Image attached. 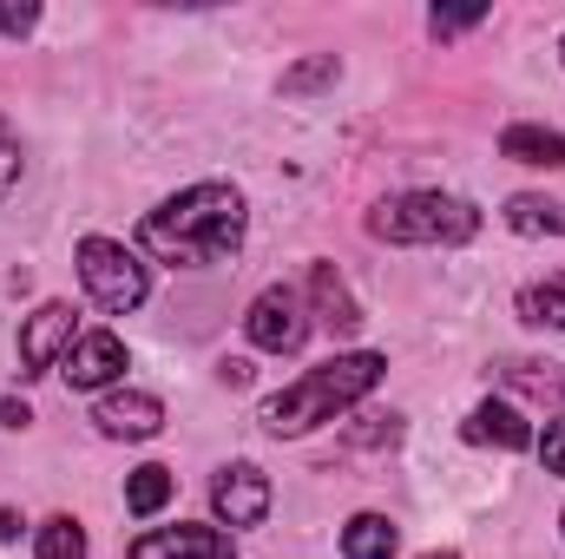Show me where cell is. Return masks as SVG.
Instances as JSON below:
<instances>
[{"label":"cell","instance_id":"7a4b0ae2","mask_svg":"<svg viewBox=\"0 0 565 559\" xmlns=\"http://www.w3.org/2000/svg\"><path fill=\"white\" fill-rule=\"evenodd\" d=\"M382 356L375 349H349V356H329L322 369H309V376H296L289 389H277L270 402H264V428L270 434H309V428H322V421H335L342 409H355L375 382H382Z\"/></svg>","mask_w":565,"mask_h":559},{"label":"cell","instance_id":"7c38bea8","mask_svg":"<svg viewBox=\"0 0 565 559\" xmlns=\"http://www.w3.org/2000/svg\"><path fill=\"white\" fill-rule=\"evenodd\" d=\"M467 441H473V447H507V454H520V447H533V428H526V415H520L513 402H480V409L467 415Z\"/></svg>","mask_w":565,"mask_h":559},{"label":"cell","instance_id":"d4e9b609","mask_svg":"<svg viewBox=\"0 0 565 559\" xmlns=\"http://www.w3.org/2000/svg\"><path fill=\"white\" fill-rule=\"evenodd\" d=\"M26 402H13V395H7V402H0V428H26Z\"/></svg>","mask_w":565,"mask_h":559},{"label":"cell","instance_id":"8fae6325","mask_svg":"<svg viewBox=\"0 0 565 559\" xmlns=\"http://www.w3.org/2000/svg\"><path fill=\"white\" fill-rule=\"evenodd\" d=\"M302 296L316 303V316H322L335 336H355V329H362V303L349 296V283L335 277V264H316L309 283H302Z\"/></svg>","mask_w":565,"mask_h":559},{"label":"cell","instance_id":"44dd1931","mask_svg":"<svg viewBox=\"0 0 565 559\" xmlns=\"http://www.w3.org/2000/svg\"><path fill=\"white\" fill-rule=\"evenodd\" d=\"M487 20V7H434L427 13V33L434 40H454V33H467V27H480Z\"/></svg>","mask_w":565,"mask_h":559},{"label":"cell","instance_id":"cb8c5ba5","mask_svg":"<svg viewBox=\"0 0 565 559\" xmlns=\"http://www.w3.org/2000/svg\"><path fill=\"white\" fill-rule=\"evenodd\" d=\"M40 7H0V33H33Z\"/></svg>","mask_w":565,"mask_h":559},{"label":"cell","instance_id":"2e32d148","mask_svg":"<svg viewBox=\"0 0 565 559\" xmlns=\"http://www.w3.org/2000/svg\"><path fill=\"white\" fill-rule=\"evenodd\" d=\"M520 316L533 323V329H565V271L546 283H526L520 289Z\"/></svg>","mask_w":565,"mask_h":559},{"label":"cell","instance_id":"8992f818","mask_svg":"<svg viewBox=\"0 0 565 559\" xmlns=\"http://www.w3.org/2000/svg\"><path fill=\"white\" fill-rule=\"evenodd\" d=\"M73 342H79V329H73V303H40V309L26 316V329H20V376H46V369H60Z\"/></svg>","mask_w":565,"mask_h":559},{"label":"cell","instance_id":"7402d4cb","mask_svg":"<svg viewBox=\"0 0 565 559\" xmlns=\"http://www.w3.org/2000/svg\"><path fill=\"white\" fill-rule=\"evenodd\" d=\"M540 461H546V474H559V481H565V415L540 434Z\"/></svg>","mask_w":565,"mask_h":559},{"label":"cell","instance_id":"30bf717a","mask_svg":"<svg viewBox=\"0 0 565 559\" xmlns=\"http://www.w3.org/2000/svg\"><path fill=\"white\" fill-rule=\"evenodd\" d=\"M132 559H237V547L217 527H158L132 540Z\"/></svg>","mask_w":565,"mask_h":559},{"label":"cell","instance_id":"d6986e66","mask_svg":"<svg viewBox=\"0 0 565 559\" xmlns=\"http://www.w3.org/2000/svg\"><path fill=\"white\" fill-rule=\"evenodd\" d=\"M335 73H342V60H335V53H316V60H302V66H289V73H282V93L296 99V93L335 86Z\"/></svg>","mask_w":565,"mask_h":559},{"label":"cell","instance_id":"5b68a950","mask_svg":"<svg viewBox=\"0 0 565 559\" xmlns=\"http://www.w3.org/2000/svg\"><path fill=\"white\" fill-rule=\"evenodd\" d=\"M244 329H250L257 349H270V356H296V349L309 342V296L289 289V283H270V289L250 303Z\"/></svg>","mask_w":565,"mask_h":559},{"label":"cell","instance_id":"4316f807","mask_svg":"<svg viewBox=\"0 0 565 559\" xmlns=\"http://www.w3.org/2000/svg\"><path fill=\"white\" fill-rule=\"evenodd\" d=\"M559 53H565V40H559Z\"/></svg>","mask_w":565,"mask_h":559},{"label":"cell","instance_id":"83f0119b","mask_svg":"<svg viewBox=\"0 0 565 559\" xmlns=\"http://www.w3.org/2000/svg\"><path fill=\"white\" fill-rule=\"evenodd\" d=\"M559 527H565V520H559Z\"/></svg>","mask_w":565,"mask_h":559},{"label":"cell","instance_id":"9a60e30c","mask_svg":"<svg viewBox=\"0 0 565 559\" xmlns=\"http://www.w3.org/2000/svg\"><path fill=\"white\" fill-rule=\"evenodd\" d=\"M507 224H513L520 238H565V211L553 198H540V191L507 198Z\"/></svg>","mask_w":565,"mask_h":559},{"label":"cell","instance_id":"ffe728a7","mask_svg":"<svg viewBox=\"0 0 565 559\" xmlns=\"http://www.w3.org/2000/svg\"><path fill=\"white\" fill-rule=\"evenodd\" d=\"M507 382H513V389H526V395H565V376L553 369V362H546V369H540V362H513V369H507Z\"/></svg>","mask_w":565,"mask_h":559},{"label":"cell","instance_id":"5bb4252c","mask_svg":"<svg viewBox=\"0 0 565 559\" xmlns=\"http://www.w3.org/2000/svg\"><path fill=\"white\" fill-rule=\"evenodd\" d=\"M500 151L520 158V165H559L565 171V133H546V126H507Z\"/></svg>","mask_w":565,"mask_h":559},{"label":"cell","instance_id":"ba28073f","mask_svg":"<svg viewBox=\"0 0 565 559\" xmlns=\"http://www.w3.org/2000/svg\"><path fill=\"white\" fill-rule=\"evenodd\" d=\"M60 376H66L73 389H106V382H119V376H126V342H119L113 329H86V336L66 349Z\"/></svg>","mask_w":565,"mask_h":559},{"label":"cell","instance_id":"277c9868","mask_svg":"<svg viewBox=\"0 0 565 559\" xmlns=\"http://www.w3.org/2000/svg\"><path fill=\"white\" fill-rule=\"evenodd\" d=\"M79 283H86V296H93L99 309H113V316L139 309L145 289H151L145 264L126 244H113V238H86V244H79Z\"/></svg>","mask_w":565,"mask_h":559},{"label":"cell","instance_id":"e0dca14e","mask_svg":"<svg viewBox=\"0 0 565 559\" xmlns=\"http://www.w3.org/2000/svg\"><path fill=\"white\" fill-rule=\"evenodd\" d=\"M164 500H171V467H139L132 481H126V507L151 520V514H164Z\"/></svg>","mask_w":565,"mask_h":559},{"label":"cell","instance_id":"6da1fadb","mask_svg":"<svg viewBox=\"0 0 565 559\" xmlns=\"http://www.w3.org/2000/svg\"><path fill=\"white\" fill-rule=\"evenodd\" d=\"M244 191L237 184H191L178 198H164L158 211H145L139 244L158 264H178V271H204V264H224L237 244H244Z\"/></svg>","mask_w":565,"mask_h":559},{"label":"cell","instance_id":"52a82bcc","mask_svg":"<svg viewBox=\"0 0 565 559\" xmlns=\"http://www.w3.org/2000/svg\"><path fill=\"white\" fill-rule=\"evenodd\" d=\"M211 507H217L224 527H264V514H270V481H264V467H250V461L217 467Z\"/></svg>","mask_w":565,"mask_h":559},{"label":"cell","instance_id":"484cf974","mask_svg":"<svg viewBox=\"0 0 565 559\" xmlns=\"http://www.w3.org/2000/svg\"><path fill=\"white\" fill-rule=\"evenodd\" d=\"M427 559H460V553H427Z\"/></svg>","mask_w":565,"mask_h":559},{"label":"cell","instance_id":"9c48e42d","mask_svg":"<svg viewBox=\"0 0 565 559\" xmlns=\"http://www.w3.org/2000/svg\"><path fill=\"white\" fill-rule=\"evenodd\" d=\"M99 434H113V441H151L158 428H164V402L158 395H145V389H113V395H99Z\"/></svg>","mask_w":565,"mask_h":559},{"label":"cell","instance_id":"ac0fdd59","mask_svg":"<svg viewBox=\"0 0 565 559\" xmlns=\"http://www.w3.org/2000/svg\"><path fill=\"white\" fill-rule=\"evenodd\" d=\"M40 559H86V527L73 514H53L40 527Z\"/></svg>","mask_w":565,"mask_h":559},{"label":"cell","instance_id":"603a6c76","mask_svg":"<svg viewBox=\"0 0 565 559\" xmlns=\"http://www.w3.org/2000/svg\"><path fill=\"white\" fill-rule=\"evenodd\" d=\"M13 184H20V145H13V133L0 126V198H7Z\"/></svg>","mask_w":565,"mask_h":559},{"label":"cell","instance_id":"4fadbf2b","mask_svg":"<svg viewBox=\"0 0 565 559\" xmlns=\"http://www.w3.org/2000/svg\"><path fill=\"white\" fill-rule=\"evenodd\" d=\"M395 547H402V527L388 514H355L342 527V553L349 559H395Z\"/></svg>","mask_w":565,"mask_h":559},{"label":"cell","instance_id":"3957f363","mask_svg":"<svg viewBox=\"0 0 565 559\" xmlns=\"http://www.w3.org/2000/svg\"><path fill=\"white\" fill-rule=\"evenodd\" d=\"M369 231L382 244H467L480 231V211L454 191H402L369 211Z\"/></svg>","mask_w":565,"mask_h":559}]
</instances>
